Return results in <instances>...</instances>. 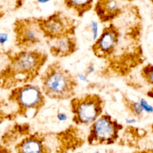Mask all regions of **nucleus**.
<instances>
[{
  "label": "nucleus",
  "instance_id": "f03ea898",
  "mask_svg": "<svg viewBox=\"0 0 153 153\" xmlns=\"http://www.w3.org/2000/svg\"><path fill=\"white\" fill-rule=\"evenodd\" d=\"M41 89L47 97L62 100L72 98L78 85L76 78L59 62L50 63L40 77Z\"/></svg>",
  "mask_w": 153,
  "mask_h": 153
},
{
  "label": "nucleus",
  "instance_id": "0eeeda50",
  "mask_svg": "<svg viewBox=\"0 0 153 153\" xmlns=\"http://www.w3.org/2000/svg\"><path fill=\"white\" fill-rule=\"evenodd\" d=\"M38 20L44 38L48 40L75 35V20L60 11H56L45 18H38Z\"/></svg>",
  "mask_w": 153,
  "mask_h": 153
},
{
  "label": "nucleus",
  "instance_id": "412c9836",
  "mask_svg": "<svg viewBox=\"0 0 153 153\" xmlns=\"http://www.w3.org/2000/svg\"><path fill=\"white\" fill-rule=\"evenodd\" d=\"M136 122V120L135 118H131V119H126V123L128 124H132Z\"/></svg>",
  "mask_w": 153,
  "mask_h": 153
},
{
  "label": "nucleus",
  "instance_id": "ddd939ff",
  "mask_svg": "<svg viewBox=\"0 0 153 153\" xmlns=\"http://www.w3.org/2000/svg\"><path fill=\"white\" fill-rule=\"evenodd\" d=\"M123 101L125 106L133 115L137 118H139L142 115L144 111L139 102H137L131 101L128 100L126 97H124Z\"/></svg>",
  "mask_w": 153,
  "mask_h": 153
},
{
  "label": "nucleus",
  "instance_id": "9d476101",
  "mask_svg": "<svg viewBox=\"0 0 153 153\" xmlns=\"http://www.w3.org/2000/svg\"><path fill=\"white\" fill-rule=\"evenodd\" d=\"M75 35L63 36L48 40L50 53L55 57H66L74 54L77 50V42Z\"/></svg>",
  "mask_w": 153,
  "mask_h": 153
},
{
  "label": "nucleus",
  "instance_id": "5701e85b",
  "mask_svg": "<svg viewBox=\"0 0 153 153\" xmlns=\"http://www.w3.org/2000/svg\"><path fill=\"white\" fill-rule=\"evenodd\" d=\"M38 2L40 3V4H45L48 2L50 0H36Z\"/></svg>",
  "mask_w": 153,
  "mask_h": 153
},
{
  "label": "nucleus",
  "instance_id": "f8f14e48",
  "mask_svg": "<svg viewBox=\"0 0 153 153\" xmlns=\"http://www.w3.org/2000/svg\"><path fill=\"white\" fill-rule=\"evenodd\" d=\"M66 8L74 11L78 17H82L93 7L94 0H63Z\"/></svg>",
  "mask_w": 153,
  "mask_h": 153
},
{
  "label": "nucleus",
  "instance_id": "7ed1b4c3",
  "mask_svg": "<svg viewBox=\"0 0 153 153\" xmlns=\"http://www.w3.org/2000/svg\"><path fill=\"white\" fill-rule=\"evenodd\" d=\"M8 99L16 106L15 115L25 118L36 117L45 103L41 88L30 83L11 88Z\"/></svg>",
  "mask_w": 153,
  "mask_h": 153
},
{
  "label": "nucleus",
  "instance_id": "b1692460",
  "mask_svg": "<svg viewBox=\"0 0 153 153\" xmlns=\"http://www.w3.org/2000/svg\"><path fill=\"white\" fill-rule=\"evenodd\" d=\"M122 1H128V2H131V1H133V0H122Z\"/></svg>",
  "mask_w": 153,
  "mask_h": 153
},
{
  "label": "nucleus",
  "instance_id": "a211bd4d",
  "mask_svg": "<svg viewBox=\"0 0 153 153\" xmlns=\"http://www.w3.org/2000/svg\"><path fill=\"white\" fill-rule=\"evenodd\" d=\"M8 35L7 33H1L0 35V42H1V44L3 45L4 44H5L7 41L8 40Z\"/></svg>",
  "mask_w": 153,
  "mask_h": 153
},
{
  "label": "nucleus",
  "instance_id": "4be33fe9",
  "mask_svg": "<svg viewBox=\"0 0 153 153\" xmlns=\"http://www.w3.org/2000/svg\"><path fill=\"white\" fill-rule=\"evenodd\" d=\"M147 95L148 97L153 99V87L147 93Z\"/></svg>",
  "mask_w": 153,
  "mask_h": 153
},
{
  "label": "nucleus",
  "instance_id": "a878e982",
  "mask_svg": "<svg viewBox=\"0 0 153 153\" xmlns=\"http://www.w3.org/2000/svg\"><path fill=\"white\" fill-rule=\"evenodd\" d=\"M152 131H153V125L152 126Z\"/></svg>",
  "mask_w": 153,
  "mask_h": 153
},
{
  "label": "nucleus",
  "instance_id": "aec40b11",
  "mask_svg": "<svg viewBox=\"0 0 153 153\" xmlns=\"http://www.w3.org/2000/svg\"><path fill=\"white\" fill-rule=\"evenodd\" d=\"M77 78H78L81 81H87L88 79H87V78H88V76L84 73V74H79L77 76Z\"/></svg>",
  "mask_w": 153,
  "mask_h": 153
},
{
  "label": "nucleus",
  "instance_id": "6e6552de",
  "mask_svg": "<svg viewBox=\"0 0 153 153\" xmlns=\"http://www.w3.org/2000/svg\"><path fill=\"white\" fill-rule=\"evenodd\" d=\"M120 36V31L113 23L105 27L91 45L94 55L100 59H109L116 50Z\"/></svg>",
  "mask_w": 153,
  "mask_h": 153
},
{
  "label": "nucleus",
  "instance_id": "f257e3e1",
  "mask_svg": "<svg viewBox=\"0 0 153 153\" xmlns=\"http://www.w3.org/2000/svg\"><path fill=\"white\" fill-rule=\"evenodd\" d=\"M5 54L8 62L1 72V86L4 89L32 82L48 59L46 53L37 50L8 51Z\"/></svg>",
  "mask_w": 153,
  "mask_h": 153
},
{
  "label": "nucleus",
  "instance_id": "4468645a",
  "mask_svg": "<svg viewBox=\"0 0 153 153\" xmlns=\"http://www.w3.org/2000/svg\"><path fill=\"white\" fill-rule=\"evenodd\" d=\"M141 74L146 81L153 86V65L148 64L141 71Z\"/></svg>",
  "mask_w": 153,
  "mask_h": 153
},
{
  "label": "nucleus",
  "instance_id": "f3484780",
  "mask_svg": "<svg viewBox=\"0 0 153 153\" xmlns=\"http://www.w3.org/2000/svg\"><path fill=\"white\" fill-rule=\"evenodd\" d=\"M94 71V65L92 63H90L88 66H87V68L85 69V74L88 76L89 75H90L91 73H93Z\"/></svg>",
  "mask_w": 153,
  "mask_h": 153
},
{
  "label": "nucleus",
  "instance_id": "39448f33",
  "mask_svg": "<svg viewBox=\"0 0 153 153\" xmlns=\"http://www.w3.org/2000/svg\"><path fill=\"white\" fill-rule=\"evenodd\" d=\"M123 126L108 114H102L90 126L87 142L90 146L114 144Z\"/></svg>",
  "mask_w": 153,
  "mask_h": 153
},
{
  "label": "nucleus",
  "instance_id": "1a4fd4ad",
  "mask_svg": "<svg viewBox=\"0 0 153 153\" xmlns=\"http://www.w3.org/2000/svg\"><path fill=\"white\" fill-rule=\"evenodd\" d=\"M14 149L17 152H48L45 143V134L38 132L29 134L28 136L16 143Z\"/></svg>",
  "mask_w": 153,
  "mask_h": 153
},
{
  "label": "nucleus",
  "instance_id": "423d86ee",
  "mask_svg": "<svg viewBox=\"0 0 153 153\" xmlns=\"http://www.w3.org/2000/svg\"><path fill=\"white\" fill-rule=\"evenodd\" d=\"M15 44L21 50L30 48L41 42L44 38L38 18L16 20L13 24Z\"/></svg>",
  "mask_w": 153,
  "mask_h": 153
},
{
  "label": "nucleus",
  "instance_id": "dca6fc26",
  "mask_svg": "<svg viewBox=\"0 0 153 153\" xmlns=\"http://www.w3.org/2000/svg\"><path fill=\"white\" fill-rule=\"evenodd\" d=\"M90 28L93 35V38L94 40H96L97 38L98 35V24L95 21H91L90 23Z\"/></svg>",
  "mask_w": 153,
  "mask_h": 153
},
{
  "label": "nucleus",
  "instance_id": "2eb2a0df",
  "mask_svg": "<svg viewBox=\"0 0 153 153\" xmlns=\"http://www.w3.org/2000/svg\"><path fill=\"white\" fill-rule=\"evenodd\" d=\"M139 102L143 109V111L148 113H153V106L150 105L145 99L141 98L139 100Z\"/></svg>",
  "mask_w": 153,
  "mask_h": 153
},
{
  "label": "nucleus",
  "instance_id": "9b49d317",
  "mask_svg": "<svg viewBox=\"0 0 153 153\" xmlns=\"http://www.w3.org/2000/svg\"><path fill=\"white\" fill-rule=\"evenodd\" d=\"M122 0H98L94 10L99 20L102 23L112 22L123 12L120 2Z\"/></svg>",
  "mask_w": 153,
  "mask_h": 153
},
{
  "label": "nucleus",
  "instance_id": "393cba45",
  "mask_svg": "<svg viewBox=\"0 0 153 153\" xmlns=\"http://www.w3.org/2000/svg\"><path fill=\"white\" fill-rule=\"evenodd\" d=\"M151 2H152V5H153V0H151Z\"/></svg>",
  "mask_w": 153,
  "mask_h": 153
},
{
  "label": "nucleus",
  "instance_id": "20e7f679",
  "mask_svg": "<svg viewBox=\"0 0 153 153\" xmlns=\"http://www.w3.org/2000/svg\"><path fill=\"white\" fill-rule=\"evenodd\" d=\"M105 106V100L96 93L72 98L70 109L73 123L78 126L91 124L103 114Z\"/></svg>",
  "mask_w": 153,
  "mask_h": 153
},
{
  "label": "nucleus",
  "instance_id": "6ab92c4d",
  "mask_svg": "<svg viewBox=\"0 0 153 153\" xmlns=\"http://www.w3.org/2000/svg\"><path fill=\"white\" fill-rule=\"evenodd\" d=\"M57 118L60 121H65L67 120L68 117L64 112H59L57 114Z\"/></svg>",
  "mask_w": 153,
  "mask_h": 153
}]
</instances>
